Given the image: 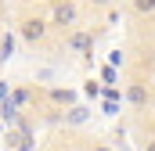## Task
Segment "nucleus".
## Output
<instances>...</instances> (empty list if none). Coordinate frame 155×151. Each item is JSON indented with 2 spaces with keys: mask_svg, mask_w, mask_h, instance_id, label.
Returning a JSON list of instances; mask_svg holds the SVG:
<instances>
[{
  "mask_svg": "<svg viewBox=\"0 0 155 151\" xmlns=\"http://www.w3.org/2000/svg\"><path fill=\"white\" fill-rule=\"evenodd\" d=\"M144 151H155V137H152V140H148V148H144Z\"/></svg>",
  "mask_w": 155,
  "mask_h": 151,
  "instance_id": "nucleus-10",
  "label": "nucleus"
},
{
  "mask_svg": "<svg viewBox=\"0 0 155 151\" xmlns=\"http://www.w3.org/2000/svg\"><path fill=\"white\" fill-rule=\"evenodd\" d=\"M72 22H76V4H72V0H58V4L51 7V25H61V29H65V25H72Z\"/></svg>",
  "mask_w": 155,
  "mask_h": 151,
  "instance_id": "nucleus-1",
  "label": "nucleus"
},
{
  "mask_svg": "<svg viewBox=\"0 0 155 151\" xmlns=\"http://www.w3.org/2000/svg\"><path fill=\"white\" fill-rule=\"evenodd\" d=\"M54 104H76V90H51Z\"/></svg>",
  "mask_w": 155,
  "mask_h": 151,
  "instance_id": "nucleus-5",
  "label": "nucleus"
},
{
  "mask_svg": "<svg viewBox=\"0 0 155 151\" xmlns=\"http://www.w3.org/2000/svg\"><path fill=\"white\" fill-rule=\"evenodd\" d=\"M83 119H87V108H72L69 112V122H83Z\"/></svg>",
  "mask_w": 155,
  "mask_h": 151,
  "instance_id": "nucleus-8",
  "label": "nucleus"
},
{
  "mask_svg": "<svg viewBox=\"0 0 155 151\" xmlns=\"http://www.w3.org/2000/svg\"><path fill=\"white\" fill-rule=\"evenodd\" d=\"M11 58H15V36L4 33L0 36V61H11Z\"/></svg>",
  "mask_w": 155,
  "mask_h": 151,
  "instance_id": "nucleus-4",
  "label": "nucleus"
},
{
  "mask_svg": "<svg viewBox=\"0 0 155 151\" xmlns=\"http://www.w3.org/2000/svg\"><path fill=\"white\" fill-rule=\"evenodd\" d=\"M134 11H137V14H152V11H155V0H134Z\"/></svg>",
  "mask_w": 155,
  "mask_h": 151,
  "instance_id": "nucleus-7",
  "label": "nucleus"
},
{
  "mask_svg": "<svg viewBox=\"0 0 155 151\" xmlns=\"http://www.w3.org/2000/svg\"><path fill=\"white\" fill-rule=\"evenodd\" d=\"M97 4H108V0H97Z\"/></svg>",
  "mask_w": 155,
  "mask_h": 151,
  "instance_id": "nucleus-11",
  "label": "nucleus"
},
{
  "mask_svg": "<svg viewBox=\"0 0 155 151\" xmlns=\"http://www.w3.org/2000/svg\"><path fill=\"white\" fill-rule=\"evenodd\" d=\"M94 151H112V148H108V144H97V148H94Z\"/></svg>",
  "mask_w": 155,
  "mask_h": 151,
  "instance_id": "nucleus-9",
  "label": "nucleus"
},
{
  "mask_svg": "<svg viewBox=\"0 0 155 151\" xmlns=\"http://www.w3.org/2000/svg\"><path fill=\"white\" fill-rule=\"evenodd\" d=\"M126 101H130L134 108H144V104L152 101V94H148L144 83H130V86H126Z\"/></svg>",
  "mask_w": 155,
  "mask_h": 151,
  "instance_id": "nucleus-3",
  "label": "nucleus"
},
{
  "mask_svg": "<svg viewBox=\"0 0 155 151\" xmlns=\"http://www.w3.org/2000/svg\"><path fill=\"white\" fill-rule=\"evenodd\" d=\"M69 47H72V50H90V36H87V33H72V36H69Z\"/></svg>",
  "mask_w": 155,
  "mask_h": 151,
  "instance_id": "nucleus-6",
  "label": "nucleus"
},
{
  "mask_svg": "<svg viewBox=\"0 0 155 151\" xmlns=\"http://www.w3.org/2000/svg\"><path fill=\"white\" fill-rule=\"evenodd\" d=\"M43 36H47V22L43 18H25L22 22V40L25 43H40Z\"/></svg>",
  "mask_w": 155,
  "mask_h": 151,
  "instance_id": "nucleus-2",
  "label": "nucleus"
}]
</instances>
